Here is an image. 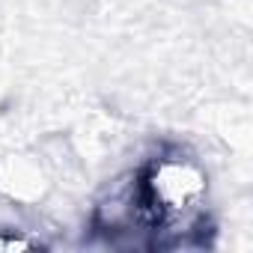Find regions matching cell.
I'll return each mask as SVG.
<instances>
[{
  "label": "cell",
  "mask_w": 253,
  "mask_h": 253,
  "mask_svg": "<svg viewBox=\"0 0 253 253\" xmlns=\"http://www.w3.org/2000/svg\"><path fill=\"white\" fill-rule=\"evenodd\" d=\"M27 247H33L30 238L18 235L15 229H0V253H9V250H27Z\"/></svg>",
  "instance_id": "cell-1"
}]
</instances>
